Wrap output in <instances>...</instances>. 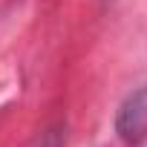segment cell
<instances>
[{
  "label": "cell",
  "instance_id": "2",
  "mask_svg": "<svg viewBox=\"0 0 147 147\" xmlns=\"http://www.w3.org/2000/svg\"><path fill=\"white\" fill-rule=\"evenodd\" d=\"M32 147H63V138H61V133L58 130H46L43 136H38L35 138V144Z\"/></svg>",
  "mask_w": 147,
  "mask_h": 147
},
{
  "label": "cell",
  "instance_id": "1",
  "mask_svg": "<svg viewBox=\"0 0 147 147\" xmlns=\"http://www.w3.org/2000/svg\"><path fill=\"white\" fill-rule=\"evenodd\" d=\"M115 133L121 136L124 144H138L147 136V84L133 90L115 115Z\"/></svg>",
  "mask_w": 147,
  "mask_h": 147
}]
</instances>
